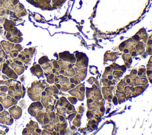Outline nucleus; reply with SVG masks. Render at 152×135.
<instances>
[{
	"label": "nucleus",
	"mask_w": 152,
	"mask_h": 135,
	"mask_svg": "<svg viewBox=\"0 0 152 135\" xmlns=\"http://www.w3.org/2000/svg\"><path fill=\"white\" fill-rule=\"evenodd\" d=\"M125 52H126V53H127V52H128V51L127 49H125Z\"/></svg>",
	"instance_id": "f257e3e1"
},
{
	"label": "nucleus",
	"mask_w": 152,
	"mask_h": 135,
	"mask_svg": "<svg viewBox=\"0 0 152 135\" xmlns=\"http://www.w3.org/2000/svg\"><path fill=\"white\" fill-rule=\"evenodd\" d=\"M152 43V41L151 40H150L149 41V44H151Z\"/></svg>",
	"instance_id": "f03ea898"
},
{
	"label": "nucleus",
	"mask_w": 152,
	"mask_h": 135,
	"mask_svg": "<svg viewBox=\"0 0 152 135\" xmlns=\"http://www.w3.org/2000/svg\"><path fill=\"white\" fill-rule=\"evenodd\" d=\"M81 91L84 90V88H81Z\"/></svg>",
	"instance_id": "7ed1b4c3"
},
{
	"label": "nucleus",
	"mask_w": 152,
	"mask_h": 135,
	"mask_svg": "<svg viewBox=\"0 0 152 135\" xmlns=\"http://www.w3.org/2000/svg\"><path fill=\"white\" fill-rule=\"evenodd\" d=\"M109 98H112V96H109Z\"/></svg>",
	"instance_id": "20e7f679"
}]
</instances>
